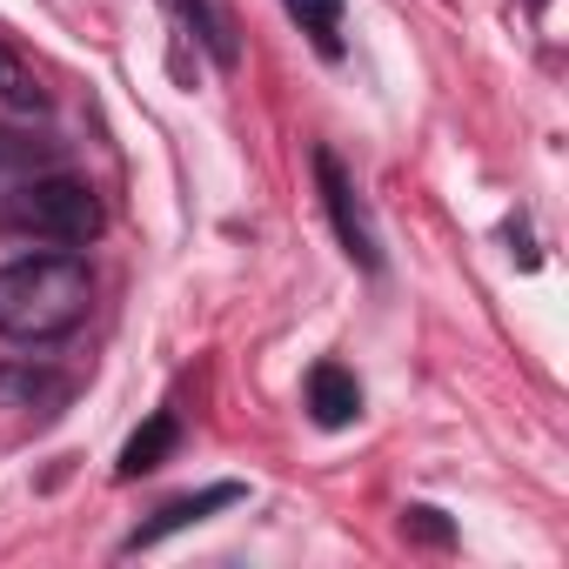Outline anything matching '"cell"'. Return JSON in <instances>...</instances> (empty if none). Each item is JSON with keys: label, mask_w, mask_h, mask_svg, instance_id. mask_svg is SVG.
Listing matches in <instances>:
<instances>
[{"label": "cell", "mask_w": 569, "mask_h": 569, "mask_svg": "<svg viewBox=\"0 0 569 569\" xmlns=\"http://www.w3.org/2000/svg\"><path fill=\"white\" fill-rule=\"evenodd\" d=\"M281 8H289V14L316 34L322 54H342V41H336V34H342V0H281Z\"/></svg>", "instance_id": "cell-7"}, {"label": "cell", "mask_w": 569, "mask_h": 569, "mask_svg": "<svg viewBox=\"0 0 569 569\" xmlns=\"http://www.w3.org/2000/svg\"><path fill=\"white\" fill-rule=\"evenodd\" d=\"M14 228L41 234V241H54V248H81V241L101 234V201H94L88 181L54 174V181H34V188L14 194Z\"/></svg>", "instance_id": "cell-2"}, {"label": "cell", "mask_w": 569, "mask_h": 569, "mask_svg": "<svg viewBox=\"0 0 569 569\" xmlns=\"http://www.w3.org/2000/svg\"><path fill=\"white\" fill-rule=\"evenodd\" d=\"M94 302V274L74 254H28L0 268V336L8 342H54L81 329Z\"/></svg>", "instance_id": "cell-1"}, {"label": "cell", "mask_w": 569, "mask_h": 569, "mask_svg": "<svg viewBox=\"0 0 569 569\" xmlns=\"http://www.w3.org/2000/svg\"><path fill=\"white\" fill-rule=\"evenodd\" d=\"M168 449H174V416L161 409V416H148V429L128 436V449H121V476H148V469H161Z\"/></svg>", "instance_id": "cell-6"}, {"label": "cell", "mask_w": 569, "mask_h": 569, "mask_svg": "<svg viewBox=\"0 0 569 569\" xmlns=\"http://www.w3.org/2000/svg\"><path fill=\"white\" fill-rule=\"evenodd\" d=\"M316 174H322V201H329V214H336L342 248H349L362 268H376L382 254H376V228H369V214H362V201H356V181L342 174V161H336V154H316Z\"/></svg>", "instance_id": "cell-3"}, {"label": "cell", "mask_w": 569, "mask_h": 569, "mask_svg": "<svg viewBox=\"0 0 569 569\" xmlns=\"http://www.w3.org/2000/svg\"><path fill=\"white\" fill-rule=\"evenodd\" d=\"M234 496H241L234 482H214V489H201V496H181V502H168V509H161L154 522H141V529L128 536V549H154L161 536H174V529H188V522H201L208 509H228Z\"/></svg>", "instance_id": "cell-5"}, {"label": "cell", "mask_w": 569, "mask_h": 569, "mask_svg": "<svg viewBox=\"0 0 569 569\" xmlns=\"http://www.w3.org/2000/svg\"><path fill=\"white\" fill-rule=\"evenodd\" d=\"M309 409H316V422H322V429H349V422H356V409H362L356 376H349L342 362L309 369Z\"/></svg>", "instance_id": "cell-4"}, {"label": "cell", "mask_w": 569, "mask_h": 569, "mask_svg": "<svg viewBox=\"0 0 569 569\" xmlns=\"http://www.w3.org/2000/svg\"><path fill=\"white\" fill-rule=\"evenodd\" d=\"M0 108L8 114H41V88L14 54H0Z\"/></svg>", "instance_id": "cell-8"}]
</instances>
